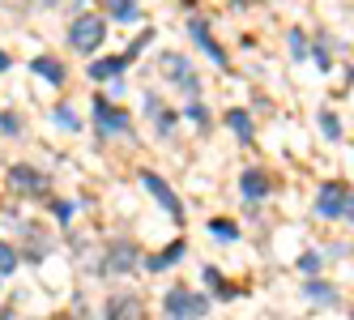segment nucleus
<instances>
[{
  "label": "nucleus",
  "instance_id": "1",
  "mask_svg": "<svg viewBox=\"0 0 354 320\" xmlns=\"http://www.w3.org/2000/svg\"><path fill=\"white\" fill-rule=\"evenodd\" d=\"M103 39H107V21L98 17V13H77V17L68 21V43H73V52L90 56V52H98V47H103Z\"/></svg>",
  "mask_w": 354,
  "mask_h": 320
},
{
  "label": "nucleus",
  "instance_id": "2",
  "mask_svg": "<svg viewBox=\"0 0 354 320\" xmlns=\"http://www.w3.org/2000/svg\"><path fill=\"white\" fill-rule=\"evenodd\" d=\"M167 316L171 320H201L209 312V299L205 294H192V290H184V286H175V290H167Z\"/></svg>",
  "mask_w": 354,
  "mask_h": 320
},
{
  "label": "nucleus",
  "instance_id": "3",
  "mask_svg": "<svg viewBox=\"0 0 354 320\" xmlns=\"http://www.w3.org/2000/svg\"><path fill=\"white\" fill-rule=\"evenodd\" d=\"M94 129H98V137L133 133V115H129V111H120L115 103H107V98L98 94V98H94Z\"/></svg>",
  "mask_w": 354,
  "mask_h": 320
},
{
  "label": "nucleus",
  "instance_id": "4",
  "mask_svg": "<svg viewBox=\"0 0 354 320\" xmlns=\"http://www.w3.org/2000/svg\"><path fill=\"white\" fill-rule=\"evenodd\" d=\"M141 184H145V192H149V196H154V201L171 214V223H184V201L171 192V184H162L154 171H141Z\"/></svg>",
  "mask_w": 354,
  "mask_h": 320
},
{
  "label": "nucleus",
  "instance_id": "5",
  "mask_svg": "<svg viewBox=\"0 0 354 320\" xmlns=\"http://www.w3.org/2000/svg\"><path fill=\"white\" fill-rule=\"evenodd\" d=\"M137 248H133V243H111V248H107V256L103 261H98V274H133V269H137Z\"/></svg>",
  "mask_w": 354,
  "mask_h": 320
},
{
  "label": "nucleus",
  "instance_id": "6",
  "mask_svg": "<svg viewBox=\"0 0 354 320\" xmlns=\"http://www.w3.org/2000/svg\"><path fill=\"white\" fill-rule=\"evenodd\" d=\"M162 73H167V77H175V86L188 90V94H196V90H201V82H196L192 64H188L184 56H175V52H167V56H162Z\"/></svg>",
  "mask_w": 354,
  "mask_h": 320
},
{
  "label": "nucleus",
  "instance_id": "7",
  "mask_svg": "<svg viewBox=\"0 0 354 320\" xmlns=\"http://www.w3.org/2000/svg\"><path fill=\"white\" fill-rule=\"evenodd\" d=\"M9 184H13L21 196H39V192H43V176H39L35 167H26V162L9 167Z\"/></svg>",
  "mask_w": 354,
  "mask_h": 320
},
{
  "label": "nucleus",
  "instance_id": "8",
  "mask_svg": "<svg viewBox=\"0 0 354 320\" xmlns=\"http://www.w3.org/2000/svg\"><path fill=\"white\" fill-rule=\"evenodd\" d=\"M133 64V56L124 52V56H103V60H94L90 64V77L94 82H111V77H124V68Z\"/></svg>",
  "mask_w": 354,
  "mask_h": 320
},
{
  "label": "nucleus",
  "instance_id": "9",
  "mask_svg": "<svg viewBox=\"0 0 354 320\" xmlns=\"http://www.w3.org/2000/svg\"><path fill=\"white\" fill-rule=\"evenodd\" d=\"M239 192L248 196V201H261V196H269V192H273V180L265 176V171L252 167V171H243V176H239Z\"/></svg>",
  "mask_w": 354,
  "mask_h": 320
},
{
  "label": "nucleus",
  "instance_id": "10",
  "mask_svg": "<svg viewBox=\"0 0 354 320\" xmlns=\"http://www.w3.org/2000/svg\"><path fill=\"white\" fill-rule=\"evenodd\" d=\"M342 205H346V188H342V184H324L320 196H316L320 218H342Z\"/></svg>",
  "mask_w": 354,
  "mask_h": 320
},
{
  "label": "nucleus",
  "instance_id": "11",
  "mask_svg": "<svg viewBox=\"0 0 354 320\" xmlns=\"http://www.w3.org/2000/svg\"><path fill=\"white\" fill-rule=\"evenodd\" d=\"M188 35L196 39V47H205V56H209L218 68H226V52H222V47L214 43V35L205 30V21H196V17H192V21H188Z\"/></svg>",
  "mask_w": 354,
  "mask_h": 320
},
{
  "label": "nucleus",
  "instance_id": "12",
  "mask_svg": "<svg viewBox=\"0 0 354 320\" xmlns=\"http://www.w3.org/2000/svg\"><path fill=\"white\" fill-rule=\"evenodd\" d=\"M30 73H35V77H43L47 86H64V64L56 56H35L30 60Z\"/></svg>",
  "mask_w": 354,
  "mask_h": 320
},
{
  "label": "nucleus",
  "instance_id": "13",
  "mask_svg": "<svg viewBox=\"0 0 354 320\" xmlns=\"http://www.w3.org/2000/svg\"><path fill=\"white\" fill-rule=\"evenodd\" d=\"M107 320H141L137 294H115V299H107Z\"/></svg>",
  "mask_w": 354,
  "mask_h": 320
},
{
  "label": "nucleus",
  "instance_id": "14",
  "mask_svg": "<svg viewBox=\"0 0 354 320\" xmlns=\"http://www.w3.org/2000/svg\"><path fill=\"white\" fill-rule=\"evenodd\" d=\"M184 252H188V243L180 239V243H171V248H167L162 256H154V261H145V269H167V265H180V261H184Z\"/></svg>",
  "mask_w": 354,
  "mask_h": 320
},
{
  "label": "nucleus",
  "instance_id": "15",
  "mask_svg": "<svg viewBox=\"0 0 354 320\" xmlns=\"http://www.w3.org/2000/svg\"><path fill=\"white\" fill-rule=\"evenodd\" d=\"M103 5L111 9V17H115V21H137V17H141L137 0H103Z\"/></svg>",
  "mask_w": 354,
  "mask_h": 320
},
{
  "label": "nucleus",
  "instance_id": "16",
  "mask_svg": "<svg viewBox=\"0 0 354 320\" xmlns=\"http://www.w3.org/2000/svg\"><path fill=\"white\" fill-rule=\"evenodd\" d=\"M226 124H231V133L239 137V141H252V120H248V111H226Z\"/></svg>",
  "mask_w": 354,
  "mask_h": 320
},
{
  "label": "nucleus",
  "instance_id": "17",
  "mask_svg": "<svg viewBox=\"0 0 354 320\" xmlns=\"http://www.w3.org/2000/svg\"><path fill=\"white\" fill-rule=\"evenodd\" d=\"M303 294H308V299H316V303H333V299H337V290L328 286V282H320V278H312L308 286H303Z\"/></svg>",
  "mask_w": 354,
  "mask_h": 320
},
{
  "label": "nucleus",
  "instance_id": "18",
  "mask_svg": "<svg viewBox=\"0 0 354 320\" xmlns=\"http://www.w3.org/2000/svg\"><path fill=\"white\" fill-rule=\"evenodd\" d=\"M17 269V248H9V243H0V278H9Z\"/></svg>",
  "mask_w": 354,
  "mask_h": 320
},
{
  "label": "nucleus",
  "instance_id": "19",
  "mask_svg": "<svg viewBox=\"0 0 354 320\" xmlns=\"http://www.w3.org/2000/svg\"><path fill=\"white\" fill-rule=\"evenodd\" d=\"M320 133H324L328 141H337V137H342V124H337V115H333V111H320Z\"/></svg>",
  "mask_w": 354,
  "mask_h": 320
},
{
  "label": "nucleus",
  "instance_id": "20",
  "mask_svg": "<svg viewBox=\"0 0 354 320\" xmlns=\"http://www.w3.org/2000/svg\"><path fill=\"white\" fill-rule=\"evenodd\" d=\"M56 124L68 129V133H77V129H82V120L73 115V107H56Z\"/></svg>",
  "mask_w": 354,
  "mask_h": 320
},
{
  "label": "nucleus",
  "instance_id": "21",
  "mask_svg": "<svg viewBox=\"0 0 354 320\" xmlns=\"http://www.w3.org/2000/svg\"><path fill=\"white\" fill-rule=\"evenodd\" d=\"M0 133H5V137H17V133H21V120H17L13 111H0Z\"/></svg>",
  "mask_w": 354,
  "mask_h": 320
},
{
  "label": "nucleus",
  "instance_id": "22",
  "mask_svg": "<svg viewBox=\"0 0 354 320\" xmlns=\"http://www.w3.org/2000/svg\"><path fill=\"white\" fill-rule=\"evenodd\" d=\"M209 231H214L218 239H239V227H235V223H209Z\"/></svg>",
  "mask_w": 354,
  "mask_h": 320
},
{
  "label": "nucleus",
  "instance_id": "23",
  "mask_svg": "<svg viewBox=\"0 0 354 320\" xmlns=\"http://www.w3.org/2000/svg\"><path fill=\"white\" fill-rule=\"evenodd\" d=\"M299 269H303V274H320V256L316 252H303L299 256Z\"/></svg>",
  "mask_w": 354,
  "mask_h": 320
},
{
  "label": "nucleus",
  "instance_id": "24",
  "mask_svg": "<svg viewBox=\"0 0 354 320\" xmlns=\"http://www.w3.org/2000/svg\"><path fill=\"white\" fill-rule=\"evenodd\" d=\"M290 56H295V60L308 56V47H303V30H290Z\"/></svg>",
  "mask_w": 354,
  "mask_h": 320
},
{
  "label": "nucleus",
  "instance_id": "25",
  "mask_svg": "<svg viewBox=\"0 0 354 320\" xmlns=\"http://www.w3.org/2000/svg\"><path fill=\"white\" fill-rule=\"evenodd\" d=\"M73 214H77V205H73V201H56V218H60L64 227L73 223Z\"/></svg>",
  "mask_w": 354,
  "mask_h": 320
},
{
  "label": "nucleus",
  "instance_id": "26",
  "mask_svg": "<svg viewBox=\"0 0 354 320\" xmlns=\"http://www.w3.org/2000/svg\"><path fill=\"white\" fill-rule=\"evenodd\" d=\"M188 120H192V124H201V129H205V124H209V111L201 107V103H192V107H188Z\"/></svg>",
  "mask_w": 354,
  "mask_h": 320
},
{
  "label": "nucleus",
  "instance_id": "27",
  "mask_svg": "<svg viewBox=\"0 0 354 320\" xmlns=\"http://www.w3.org/2000/svg\"><path fill=\"white\" fill-rule=\"evenodd\" d=\"M154 115H158V133H171V129H175V111H162V107H158Z\"/></svg>",
  "mask_w": 354,
  "mask_h": 320
},
{
  "label": "nucleus",
  "instance_id": "28",
  "mask_svg": "<svg viewBox=\"0 0 354 320\" xmlns=\"http://www.w3.org/2000/svg\"><path fill=\"white\" fill-rule=\"evenodd\" d=\"M342 218H350V223H354V196L346 192V205H342Z\"/></svg>",
  "mask_w": 354,
  "mask_h": 320
},
{
  "label": "nucleus",
  "instance_id": "29",
  "mask_svg": "<svg viewBox=\"0 0 354 320\" xmlns=\"http://www.w3.org/2000/svg\"><path fill=\"white\" fill-rule=\"evenodd\" d=\"M9 64H13V60H9V56H5V52H0V73H5V68H9Z\"/></svg>",
  "mask_w": 354,
  "mask_h": 320
},
{
  "label": "nucleus",
  "instance_id": "30",
  "mask_svg": "<svg viewBox=\"0 0 354 320\" xmlns=\"http://www.w3.org/2000/svg\"><path fill=\"white\" fill-rule=\"evenodd\" d=\"M0 320H5V316H0Z\"/></svg>",
  "mask_w": 354,
  "mask_h": 320
},
{
  "label": "nucleus",
  "instance_id": "31",
  "mask_svg": "<svg viewBox=\"0 0 354 320\" xmlns=\"http://www.w3.org/2000/svg\"><path fill=\"white\" fill-rule=\"evenodd\" d=\"M77 5H82V0H77Z\"/></svg>",
  "mask_w": 354,
  "mask_h": 320
}]
</instances>
